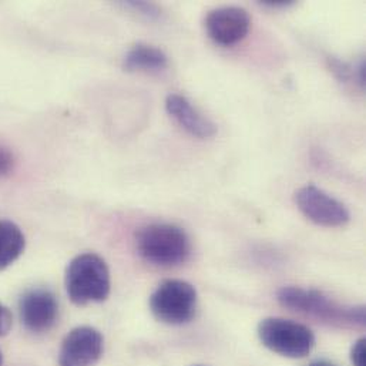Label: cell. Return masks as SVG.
<instances>
[{"label": "cell", "mask_w": 366, "mask_h": 366, "mask_svg": "<svg viewBox=\"0 0 366 366\" xmlns=\"http://www.w3.org/2000/svg\"><path fill=\"white\" fill-rule=\"evenodd\" d=\"M278 302L291 311L307 314L340 327H364L365 307L341 305L317 290L284 287L277 292Z\"/></svg>", "instance_id": "obj_1"}, {"label": "cell", "mask_w": 366, "mask_h": 366, "mask_svg": "<svg viewBox=\"0 0 366 366\" xmlns=\"http://www.w3.org/2000/svg\"><path fill=\"white\" fill-rule=\"evenodd\" d=\"M137 251L143 259L159 267L184 264L191 254V242L182 227L156 222L143 227L136 235Z\"/></svg>", "instance_id": "obj_2"}, {"label": "cell", "mask_w": 366, "mask_h": 366, "mask_svg": "<svg viewBox=\"0 0 366 366\" xmlns=\"http://www.w3.org/2000/svg\"><path fill=\"white\" fill-rule=\"evenodd\" d=\"M64 284L70 301L79 307L103 302L110 294V271L102 257L81 254L67 265Z\"/></svg>", "instance_id": "obj_3"}, {"label": "cell", "mask_w": 366, "mask_h": 366, "mask_svg": "<svg viewBox=\"0 0 366 366\" xmlns=\"http://www.w3.org/2000/svg\"><path fill=\"white\" fill-rule=\"evenodd\" d=\"M257 334L267 350L291 360L305 358L315 347L314 332L308 327L285 318L262 320Z\"/></svg>", "instance_id": "obj_4"}, {"label": "cell", "mask_w": 366, "mask_h": 366, "mask_svg": "<svg viewBox=\"0 0 366 366\" xmlns=\"http://www.w3.org/2000/svg\"><path fill=\"white\" fill-rule=\"evenodd\" d=\"M197 301V291L189 282L167 280L152 294L150 310L163 324L184 325L194 318Z\"/></svg>", "instance_id": "obj_5"}, {"label": "cell", "mask_w": 366, "mask_h": 366, "mask_svg": "<svg viewBox=\"0 0 366 366\" xmlns=\"http://www.w3.org/2000/svg\"><path fill=\"white\" fill-rule=\"evenodd\" d=\"M295 204L310 221L321 227H344L351 219L348 208L341 201L312 184L295 192Z\"/></svg>", "instance_id": "obj_6"}, {"label": "cell", "mask_w": 366, "mask_h": 366, "mask_svg": "<svg viewBox=\"0 0 366 366\" xmlns=\"http://www.w3.org/2000/svg\"><path fill=\"white\" fill-rule=\"evenodd\" d=\"M103 355V337L92 327H77L63 340L59 365L92 366Z\"/></svg>", "instance_id": "obj_7"}, {"label": "cell", "mask_w": 366, "mask_h": 366, "mask_svg": "<svg viewBox=\"0 0 366 366\" xmlns=\"http://www.w3.org/2000/svg\"><path fill=\"white\" fill-rule=\"evenodd\" d=\"M20 320L33 334L47 332L57 321L59 304L53 292L43 288L27 291L19 302Z\"/></svg>", "instance_id": "obj_8"}, {"label": "cell", "mask_w": 366, "mask_h": 366, "mask_svg": "<svg viewBox=\"0 0 366 366\" xmlns=\"http://www.w3.org/2000/svg\"><path fill=\"white\" fill-rule=\"evenodd\" d=\"M251 19L245 9L225 6L211 10L205 17L208 36L218 44L231 46L241 41L249 30Z\"/></svg>", "instance_id": "obj_9"}, {"label": "cell", "mask_w": 366, "mask_h": 366, "mask_svg": "<svg viewBox=\"0 0 366 366\" xmlns=\"http://www.w3.org/2000/svg\"><path fill=\"white\" fill-rule=\"evenodd\" d=\"M166 109L169 114L191 136L208 139L217 133V126L202 113H199L191 104V102L182 94H170L166 99Z\"/></svg>", "instance_id": "obj_10"}, {"label": "cell", "mask_w": 366, "mask_h": 366, "mask_svg": "<svg viewBox=\"0 0 366 366\" xmlns=\"http://www.w3.org/2000/svg\"><path fill=\"white\" fill-rule=\"evenodd\" d=\"M167 66V54L152 44L139 43L133 46L124 57V69L127 71H162Z\"/></svg>", "instance_id": "obj_11"}, {"label": "cell", "mask_w": 366, "mask_h": 366, "mask_svg": "<svg viewBox=\"0 0 366 366\" xmlns=\"http://www.w3.org/2000/svg\"><path fill=\"white\" fill-rule=\"evenodd\" d=\"M21 229L9 219H0V271L11 265L24 249Z\"/></svg>", "instance_id": "obj_12"}, {"label": "cell", "mask_w": 366, "mask_h": 366, "mask_svg": "<svg viewBox=\"0 0 366 366\" xmlns=\"http://www.w3.org/2000/svg\"><path fill=\"white\" fill-rule=\"evenodd\" d=\"M13 169H14L13 153L9 149L0 146V179L9 176L13 172Z\"/></svg>", "instance_id": "obj_13"}, {"label": "cell", "mask_w": 366, "mask_h": 366, "mask_svg": "<svg viewBox=\"0 0 366 366\" xmlns=\"http://www.w3.org/2000/svg\"><path fill=\"white\" fill-rule=\"evenodd\" d=\"M351 362L354 366H366V340H358L351 350Z\"/></svg>", "instance_id": "obj_14"}, {"label": "cell", "mask_w": 366, "mask_h": 366, "mask_svg": "<svg viewBox=\"0 0 366 366\" xmlns=\"http://www.w3.org/2000/svg\"><path fill=\"white\" fill-rule=\"evenodd\" d=\"M331 69L341 81L342 80L348 81L354 74V71L351 70V67L347 63H344L341 60H337V59H331Z\"/></svg>", "instance_id": "obj_15"}, {"label": "cell", "mask_w": 366, "mask_h": 366, "mask_svg": "<svg viewBox=\"0 0 366 366\" xmlns=\"http://www.w3.org/2000/svg\"><path fill=\"white\" fill-rule=\"evenodd\" d=\"M11 328V312L0 304V337L6 335Z\"/></svg>", "instance_id": "obj_16"}, {"label": "cell", "mask_w": 366, "mask_h": 366, "mask_svg": "<svg viewBox=\"0 0 366 366\" xmlns=\"http://www.w3.org/2000/svg\"><path fill=\"white\" fill-rule=\"evenodd\" d=\"M262 4L265 6H271V7H287L288 4H292V1H284V0H265L262 1Z\"/></svg>", "instance_id": "obj_17"}, {"label": "cell", "mask_w": 366, "mask_h": 366, "mask_svg": "<svg viewBox=\"0 0 366 366\" xmlns=\"http://www.w3.org/2000/svg\"><path fill=\"white\" fill-rule=\"evenodd\" d=\"M308 366H335L334 364H331V362H328V361H324V360H318V361H314V362H311Z\"/></svg>", "instance_id": "obj_18"}, {"label": "cell", "mask_w": 366, "mask_h": 366, "mask_svg": "<svg viewBox=\"0 0 366 366\" xmlns=\"http://www.w3.org/2000/svg\"><path fill=\"white\" fill-rule=\"evenodd\" d=\"M1 362H3V357H1V352H0V366H1Z\"/></svg>", "instance_id": "obj_19"}, {"label": "cell", "mask_w": 366, "mask_h": 366, "mask_svg": "<svg viewBox=\"0 0 366 366\" xmlns=\"http://www.w3.org/2000/svg\"><path fill=\"white\" fill-rule=\"evenodd\" d=\"M194 366H202V365H194Z\"/></svg>", "instance_id": "obj_20"}]
</instances>
